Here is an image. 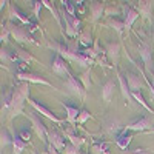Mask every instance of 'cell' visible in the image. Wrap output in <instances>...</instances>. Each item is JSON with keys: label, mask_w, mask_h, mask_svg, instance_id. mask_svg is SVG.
<instances>
[{"label": "cell", "mask_w": 154, "mask_h": 154, "mask_svg": "<svg viewBox=\"0 0 154 154\" xmlns=\"http://www.w3.org/2000/svg\"><path fill=\"white\" fill-rule=\"evenodd\" d=\"M28 99H29V85L26 82H20L12 89V96H11L9 108H8L11 119L23 112V105L25 102H28Z\"/></svg>", "instance_id": "cell-1"}, {"label": "cell", "mask_w": 154, "mask_h": 154, "mask_svg": "<svg viewBox=\"0 0 154 154\" xmlns=\"http://www.w3.org/2000/svg\"><path fill=\"white\" fill-rule=\"evenodd\" d=\"M28 117H29V120H31V123H32V130H34V133L37 134V137L42 140V142H48V130H46V126L42 123V120H40V117H37L35 114H32V112H29L28 114Z\"/></svg>", "instance_id": "cell-2"}, {"label": "cell", "mask_w": 154, "mask_h": 154, "mask_svg": "<svg viewBox=\"0 0 154 154\" xmlns=\"http://www.w3.org/2000/svg\"><path fill=\"white\" fill-rule=\"evenodd\" d=\"M125 77H126V82H128V86H130V91L131 94L133 93H140V89H142L146 83L145 77H140L131 71H126L125 72Z\"/></svg>", "instance_id": "cell-3"}, {"label": "cell", "mask_w": 154, "mask_h": 154, "mask_svg": "<svg viewBox=\"0 0 154 154\" xmlns=\"http://www.w3.org/2000/svg\"><path fill=\"white\" fill-rule=\"evenodd\" d=\"M154 126V120L149 119V117H140L139 120L126 125L123 128V131H146V130H151Z\"/></svg>", "instance_id": "cell-4"}, {"label": "cell", "mask_w": 154, "mask_h": 154, "mask_svg": "<svg viewBox=\"0 0 154 154\" xmlns=\"http://www.w3.org/2000/svg\"><path fill=\"white\" fill-rule=\"evenodd\" d=\"M8 28H9V31H11V35L16 38V42L23 43V45H26V43H34L32 37H29L28 32L25 31L23 28H20V26H14V25H11V23H8Z\"/></svg>", "instance_id": "cell-5"}, {"label": "cell", "mask_w": 154, "mask_h": 154, "mask_svg": "<svg viewBox=\"0 0 154 154\" xmlns=\"http://www.w3.org/2000/svg\"><path fill=\"white\" fill-rule=\"evenodd\" d=\"M17 79L22 82H26V83H37V85H45V86H53V83H49L48 80H45L42 75L34 74V72H19L17 74ZM54 88V86H53ZM56 89V88H54Z\"/></svg>", "instance_id": "cell-6"}, {"label": "cell", "mask_w": 154, "mask_h": 154, "mask_svg": "<svg viewBox=\"0 0 154 154\" xmlns=\"http://www.w3.org/2000/svg\"><path fill=\"white\" fill-rule=\"evenodd\" d=\"M28 103L37 111V112H40L42 116H43V117H46V119H49L51 122H54V123H57V125H60V123H63L59 117H56V116L53 114V112H51L46 106H43L42 103H38V102L37 100H32V99H28Z\"/></svg>", "instance_id": "cell-7"}, {"label": "cell", "mask_w": 154, "mask_h": 154, "mask_svg": "<svg viewBox=\"0 0 154 154\" xmlns=\"http://www.w3.org/2000/svg\"><path fill=\"white\" fill-rule=\"evenodd\" d=\"M139 56H140V59H142V62H143L145 69L148 72H151L152 71V49H151V46L143 43L142 46L139 48Z\"/></svg>", "instance_id": "cell-8"}, {"label": "cell", "mask_w": 154, "mask_h": 154, "mask_svg": "<svg viewBox=\"0 0 154 154\" xmlns=\"http://www.w3.org/2000/svg\"><path fill=\"white\" fill-rule=\"evenodd\" d=\"M48 140H49V145L51 146H54L60 154L65 151V146H66V143H65V136H62V134H59L57 131H48Z\"/></svg>", "instance_id": "cell-9"}, {"label": "cell", "mask_w": 154, "mask_h": 154, "mask_svg": "<svg viewBox=\"0 0 154 154\" xmlns=\"http://www.w3.org/2000/svg\"><path fill=\"white\" fill-rule=\"evenodd\" d=\"M51 68H53V71H54L57 75H68V77L71 75L69 68H68V65H66V60L63 59L62 56H59V54H56Z\"/></svg>", "instance_id": "cell-10"}, {"label": "cell", "mask_w": 154, "mask_h": 154, "mask_svg": "<svg viewBox=\"0 0 154 154\" xmlns=\"http://www.w3.org/2000/svg\"><path fill=\"white\" fill-rule=\"evenodd\" d=\"M66 88L69 89V91L72 93V94H75L77 97H80V99H83V96H85V91L86 89L83 88V85L80 83V80L79 79H75V77H72V75H69L68 79H66Z\"/></svg>", "instance_id": "cell-11"}, {"label": "cell", "mask_w": 154, "mask_h": 154, "mask_svg": "<svg viewBox=\"0 0 154 154\" xmlns=\"http://www.w3.org/2000/svg\"><path fill=\"white\" fill-rule=\"evenodd\" d=\"M105 54H106V57L114 63V65H117V63H119V57H120V43H117V42L108 43L106 49H105Z\"/></svg>", "instance_id": "cell-12"}, {"label": "cell", "mask_w": 154, "mask_h": 154, "mask_svg": "<svg viewBox=\"0 0 154 154\" xmlns=\"http://www.w3.org/2000/svg\"><path fill=\"white\" fill-rule=\"evenodd\" d=\"M63 136H65V139L69 140V143H72V145L77 146V148H80V146L85 143V139H83L82 136H77V134L74 133V126L66 128V130L63 131Z\"/></svg>", "instance_id": "cell-13"}, {"label": "cell", "mask_w": 154, "mask_h": 154, "mask_svg": "<svg viewBox=\"0 0 154 154\" xmlns=\"http://www.w3.org/2000/svg\"><path fill=\"white\" fill-rule=\"evenodd\" d=\"M123 11H125V31H130L131 26H133V23L139 19L140 14H139L136 9L130 8V6H125Z\"/></svg>", "instance_id": "cell-14"}, {"label": "cell", "mask_w": 154, "mask_h": 154, "mask_svg": "<svg viewBox=\"0 0 154 154\" xmlns=\"http://www.w3.org/2000/svg\"><path fill=\"white\" fill-rule=\"evenodd\" d=\"M117 79H119V85H120V91L123 99L128 102V103H133V94L130 91V86H128V82L125 79V75H122L120 72H117Z\"/></svg>", "instance_id": "cell-15"}, {"label": "cell", "mask_w": 154, "mask_h": 154, "mask_svg": "<svg viewBox=\"0 0 154 154\" xmlns=\"http://www.w3.org/2000/svg\"><path fill=\"white\" fill-rule=\"evenodd\" d=\"M63 108H65V112H66V120L74 126L77 119H79V116H80V111L77 109L75 106H71V105H65L63 103Z\"/></svg>", "instance_id": "cell-16"}, {"label": "cell", "mask_w": 154, "mask_h": 154, "mask_svg": "<svg viewBox=\"0 0 154 154\" xmlns=\"http://www.w3.org/2000/svg\"><path fill=\"white\" fill-rule=\"evenodd\" d=\"M114 88H116V85H114L112 80H108L103 86H102V99H103L106 103L111 102V97L114 94Z\"/></svg>", "instance_id": "cell-17"}, {"label": "cell", "mask_w": 154, "mask_h": 154, "mask_svg": "<svg viewBox=\"0 0 154 154\" xmlns=\"http://www.w3.org/2000/svg\"><path fill=\"white\" fill-rule=\"evenodd\" d=\"M103 11H105V5L100 3V2H94L91 5V20L97 22L102 16H103Z\"/></svg>", "instance_id": "cell-18"}, {"label": "cell", "mask_w": 154, "mask_h": 154, "mask_svg": "<svg viewBox=\"0 0 154 154\" xmlns=\"http://www.w3.org/2000/svg\"><path fill=\"white\" fill-rule=\"evenodd\" d=\"M12 148H14V154H22L26 148V142L19 134H12Z\"/></svg>", "instance_id": "cell-19"}, {"label": "cell", "mask_w": 154, "mask_h": 154, "mask_svg": "<svg viewBox=\"0 0 154 154\" xmlns=\"http://www.w3.org/2000/svg\"><path fill=\"white\" fill-rule=\"evenodd\" d=\"M131 140H133V136L131 134H126V131H123L122 134H119L117 137H116V143H117V146L120 149H126L128 145L131 143Z\"/></svg>", "instance_id": "cell-20"}, {"label": "cell", "mask_w": 154, "mask_h": 154, "mask_svg": "<svg viewBox=\"0 0 154 154\" xmlns=\"http://www.w3.org/2000/svg\"><path fill=\"white\" fill-rule=\"evenodd\" d=\"M137 12L143 19H149L151 12H152V3L151 2H139V6H137Z\"/></svg>", "instance_id": "cell-21"}, {"label": "cell", "mask_w": 154, "mask_h": 154, "mask_svg": "<svg viewBox=\"0 0 154 154\" xmlns=\"http://www.w3.org/2000/svg\"><path fill=\"white\" fill-rule=\"evenodd\" d=\"M8 145H12V136H9V133L2 128V131H0V148L3 149Z\"/></svg>", "instance_id": "cell-22"}, {"label": "cell", "mask_w": 154, "mask_h": 154, "mask_svg": "<svg viewBox=\"0 0 154 154\" xmlns=\"http://www.w3.org/2000/svg\"><path fill=\"white\" fill-rule=\"evenodd\" d=\"M108 26H112L116 31L119 32V35H122L123 31H125V22H120V20H109V22H108Z\"/></svg>", "instance_id": "cell-23"}, {"label": "cell", "mask_w": 154, "mask_h": 154, "mask_svg": "<svg viewBox=\"0 0 154 154\" xmlns=\"http://www.w3.org/2000/svg\"><path fill=\"white\" fill-rule=\"evenodd\" d=\"M89 75H91V69H86L83 74H80V77H79V80H80V83L83 85V88L85 89H88L89 86H91V80H89Z\"/></svg>", "instance_id": "cell-24"}, {"label": "cell", "mask_w": 154, "mask_h": 154, "mask_svg": "<svg viewBox=\"0 0 154 154\" xmlns=\"http://www.w3.org/2000/svg\"><path fill=\"white\" fill-rule=\"evenodd\" d=\"M79 40H80L85 46H89V48H91V43H93V35H91V32H89V31H85V32H82V34L79 35Z\"/></svg>", "instance_id": "cell-25"}, {"label": "cell", "mask_w": 154, "mask_h": 154, "mask_svg": "<svg viewBox=\"0 0 154 154\" xmlns=\"http://www.w3.org/2000/svg\"><path fill=\"white\" fill-rule=\"evenodd\" d=\"M17 56H19V59L23 60L25 63H29V62H34V60H35L29 53H26V51H23V49H17Z\"/></svg>", "instance_id": "cell-26"}, {"label": "cell", "mask_w": 154, "mask_h": 154, "mask_svg": "<svg viewBox=\"0 0 154 154\" xmlns=\"http://www.w3.org/2000/svg\"><path fill=\"white\" fill-rule=\"evenodd\" d=\"M11 14H16V17H17L23 25H29V19H28V17H23V14H20L19 9H17L16 6H11Z\"/></svg>", "instance_id": "cell-27"}, {"label": "cell", "mask_w": 154, "mask_h": 154, "mask_svg": "<svg viewBox=\"0 0 154 154\" xmlns=\"http://www.w3.org/2000/svg\"><path fill=\"white\" fill-rule=\"evenodd\" d=\"M93 154H109L106 146L105 145H102V143H94L93 146Z\"/></svg>", "instance_id": "cell-28"}, {"label": "cell", "mask_w": 154, "mask_h": 154, "mask_svg": "<svg viewBox=\"0 0 154 154\" xmlns=\"http://www.w3.org/2000/svg\"><path fill=\"white\" fill-rule=\"evenodd\" d=\"M62 154H82V152H80V148L74 146L72 143H66V146H65V151H63Z\"/></svg>", "instance_id": "cell-29"}, {"label": "cell", "mask_w": 154, "mask_h": 154, "mask_svg": "<svg viewBox=\"0 0 154 154\" xmlns=\"http://www.w3.org/2000/svg\"><path fill=\"white\" fill-rule=\"evenodd\" d=\"M42 5H45V6H46V8H48L51 12H53L54 19H56V20H57V23L60 25V19H59V16H57V11L54 9V6H51V5H49V2H46V0H42Z\"/></svg>", "instance_id": "cell-30"}, {"label": "cell", "mask_w": 154, "mask_h": 154, "mask_svg": "<svg viewBox=\"0 0 154 154\" xmlns=\"http://www.w3.org/2000/svg\"><path fill=\"white\" fill-rule=\"evenodd\" d=\"M88 119H91V114H89L86 109H83V111H80V116H79V119H77V122H79V123H85Z\"/></svg>", "instance_id": "cell-31"}, {"label": "cell", "mask_w": 154, "mask_h": 154, "mask_svg": "<svg viewBox=\"0 0 154 154\" xmlns=\"http://www.w3.org/2000/svg\"><path fill=\"white\" fill-rule=\"evenodd\" d=\"M19 136L25 140V142H29V137H31V131L28 130V128H23V130L19 133Z\"/></svg>", "instance_id": "cell-32"}, {"label": "cell", "mask_w": 154, "mask_h": 154, "mask_svg": "<svg viewBox=\"0 0 154 154\" xmlns=\"http://www.w3.org/2000/svg\"><path fill=\"white\" fill-rule=\"evenodd\" d=\"M9 35H11V31H9V28H8V25H6V26L2 29V35H0V37H2V42H8V38H9Z\"/></svg>", "instance_id": "cell-33"}, {"label": "cell", "mask_w": 154, "mask_h": 154, "mask_svg": "<svg viewBox=\"0 0 154 154\" xmlns=\"http://www.w3.org/2000/svg\"><path fill=\"white\" fill-rule=\"evenodd\" d=\"M62 5H63V8H66V9H68L69 16H74V6L71 5V2H68V0H63Z\"/></svg>", "instance_id": "cell-34"}, {"label": "cell", "mask_w": 154, "mask_h": 154, "mask_svg": "<svg viewBox=\"0 0 154 154\" xmlns=\"http://www.w3.org/2000/svg\"><path fill=\"white\" fill-rule=\"evenodd\" d=\"M145 80H146V77H145ZM146 85H148V93H149V97H151V100L154 102V85H151L148 80H146Z\"/></svg>", "instance_id": "cell-35"}, {"label": "cell", "mask_w": 154, "mask_h": 154, "mask_svg": "<svg viewBox=\"0 0 154 154\" xmlns=\"http://www.w3.org/2000/svg\"><path fill=\"white\" fill-rule=\"evenodd\" d=\"M40 8H42V2H34V14H35L37 19L40 17V16H38V11H40Z\"/></svg>", "instance_id": "cell-36"}, {"label": "cell", "mask_w": 154, "mask_h": 154, "mask_svg": "<svg viewBox=\"0 0 154 154\" xmlns=\"http://www.w3.org/2000/svg\"><path fill=\"white\" fill-rule=\"evenodd\" d=\"M0 53H2V54H0V59H2V62H9L8 51H6V49H3V48H2V51H0Z\"/></svg>", "instance_id": "cell-37"}, {"label": "cell", "mask_w": 154, "mask_h": 154, "mask_svg": "<svg viewBox=\"0 0 154 154\" xmlns=\"http://www.w3.org/2000/svg\"><path fill=\"white\" fill-rule=\"evenodd\" d=\"M125 154H149V152L145 151V149H134V151H131V152H125Z\"/></svg>", "instance_id": "cell-38"}, {"label": "cell", "mask_w": 154, "mask_h": 154, "mask_svg": "<svg viewBox=\"0 0 154 154\" xmlns=\"http://www.w3.org/2000/svg\"><path fill=\"white\" fill-rule=\"evenodd\" d=\"M83 154H89V152H83Z\"/></svg>", "instance_id": "cell-39"}]
</instances>
